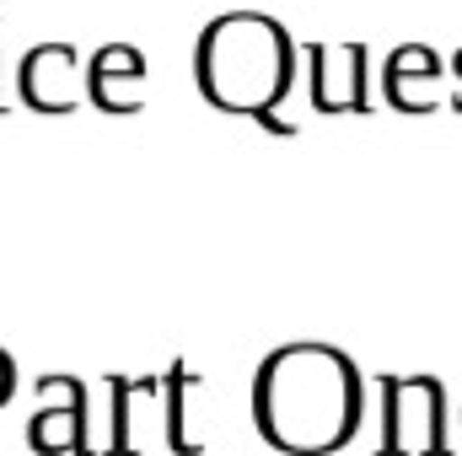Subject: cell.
I'll return each mask as SVG.
<instances>
[{
    "instance_id": "1",
    "label": "cell",
    "mask_w": 462,
    "mask_h": 456,
    "mask_svg": "<svg viewBox=\"0 0 462 456\" xmlns=\"http://www.w3.org/2000/svg\"><path fill=\"white\" fill-rule=\"evenodd\" d=\"M365 387L345 349L285 343L253 376V424L285 456H334L360 435Z\"/></svg>"
},
{
    "instance_id": "2",
    "label": "cell",
    "mask_w": 462,
    "mask_h": 456,
    "mask_svg": "<svg viewBox=\"0 0 462 456\" xmlns=\"http://www.w3.org/2000/svg\"><path fill=\"white\" fill-rule=\"evenodd\" d=\"M199 87L226 114H263L291 87V38L269 16H221L199 43Z\"/></svg>"
},
{
    "instance_id": "3",
    "label": "cell",
    "mask_w": 462,
    "mask_h": 456,
    "mask_svg": "<svg viewBox=\"0 0 462 456\" xmlns=\"http://www.w3.org/2000/svg\"><path fill=\"white\" fill-rule=\"evenodd\" d=\"M382 456L447 451V392L436 376H382Z\"/></svg>"
},
{
    "instance_id": "4",
    "label": "cell",
    "mask_w": 462,
    "mask_h": 456,
    "mask_svg": "<svg viewBox=\"0 0 462 456\" xmlns=\"http://www.w3.org/2000/svg\"><path fill=\"white\" fill-rule=\"evenodd\" d=\"M414 87H430L425 92V114H436L441 108V97H447V108L462 114V49L457 59H452V70L430 54V49H398L393 59H387V103L393 108H403L409 97H414Z\"/></svg>"
},
{
    "instance_id": "5",
    "label": "cell",
    "mask_w": 462,
    "mask_h": 456,
    "mask_svg": "<svg viewBox=\"0 0 462 456\" xmlns=\"http://www.w3.org/2000/svg\"><path fill=\"white\" fill-rule=\"evenodd\" d=\"M318 65V81H312V97L323 114H365V49H318L312 54Z\"/></svg>"
},
{
    "instance_id": "6",
    "label": "cell",
    "mask_w": 462,
    "mask_h": 456,
    "mask_svg": "<svg viewBox=\"0 0 462 456\" xmlns=\"http://www.w3.org/2000/svg\"><path fill=\"white\" fill-rule=\"evenodd\" d=\"M92 408H38L27 419V446L38 456H81L92 451Z\"/></svg>"
},
{
    "instance_id": "7",
    "label": "cell",
    "mask_w": 462,
    "mask_h": 456,
    "mask_svg": "<svg viewBox=\"0 0 462 456\" xmlns=\"http://www.w3.org/2000/svg\"><path fill=\"white\" fill-rule=\"evenodd\" d=\"M108 387H114V441H108V451H134V408L162 397V381H151V376H114Z\"/></svg>"
},
{
    "instance_id": "8",
    "label": "cell",
    "mask_w": 462,
    "mask_h": 456,
    "mask_svg": "<svg viewBox=\"0 0 462 456\" xmlns=\"http://www.w3.org/2000/svg\"><path fill=\"white\" fill-rule=\"evenodd\" d=\"M189 387H194V370L178 360V365L167 370V381H162V397H167V446L178 456L199 451V441L189 435Z\"/></svg>"
},
{
    "instance_id": "9",
    "label": "cell",
    "mask_w": 462,
    "mask_h": 456,
    "mask_svg": "<svg viewBox=\"0 0 462 456\" xmlns=\"http://www.w3.org/2000/svg\"><path fill=\"white\" fill-rule=\"evenodd\" d=\"M38 397H43V408H92V397H87V387L76 376H43Z\"/></svg>"
},
{
    "instance_id": "10",
    "label": "cell",
    "mask_w": 462,
    "mask_h": 456,
    "mask_svg": "<svg viewBox=\"0 0 462 456\" xmlns=\"http://www.w3.org/2000/svg\"><path fill=\"white\" fill-rule=\"evenodd\" d=\"M11 392H16V365H11V354L0 349V408L11 403Z\"/></svg>"
}]
</instances>
